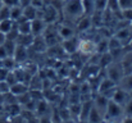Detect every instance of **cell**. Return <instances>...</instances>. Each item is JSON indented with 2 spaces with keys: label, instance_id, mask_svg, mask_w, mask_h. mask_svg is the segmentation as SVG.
Listing matches in <instances>:
<instances>
[{
  "label": "cell",
  "instance_id": "6da1fadb",
  "mask_svg": "<svg viewBox=\"0 0 132 123\" xmlns=\"http://www.w3.org/2000/svg\"><path fill=\"white\" fill-rule=\"evenodd\" d=\"M63 13L65 17L73 19V22H77L82 15H85L82 0H65L63 1Z\"/></svg>",
  "mask_w": 132,
  "mask_h": 123
},
{
  "label": "cell",
  "instance_id": "7a4b0ae2",
  "mask_svg": "<svg viewBox=\"0 0 132 123\" xmlns=\"http://www.w3.org/2000/svg\"><path fill=\"white\" fill-rule=\"evenodd\" d=\"M122 113H123L122 105L114 103L113 100L108 101V105H106V109H105V114H106L108 118H118Z\"/></svg>",
  "mask_w": 132,
  "mask_h": 123
},
{
  "label": "cell",
  "instance_id": "3957f363",
  "mask_svg": "<svg viewBox=\"0 0 132 123\" xmlns=\"http://www.w3.org/2000/svg\"><path fill=\"white\" fill-rule=\"evenodd\" d=\"M46 22L43 18H35L34 21H31V34L34 36H41L44 34L45 28H46Z\"/></svg>",
  "mask_w": 132,
  "mask_h": 123
},
{
  "label": "cell",
  "instance_id": "277c9868",
  "mask_svg": "<svg viewBox=\"0 0 132 123\" xmlns=\"http://www.w3.org/2000/svg\"><path fill=\"white\" fill-rule=\"evenodd\" d=\"M112 100L119 105H126V103L130 100V94L122 88H116L113 91V95H112Z\"/></svg>",
  "mask_w": 132,
  "mask_h": 123
},
{
  "label": "cell",
  "instance_id": "5b68a950",
  "mask_svg": "<svg viewBox=\"0 0 132 123\" xmlns=\"http://www.w3.org/2000/svg\"><path fill=\"white\" fill-rule=\"evenodd\" d=\"M122 77H123V68L122 67H119V65H110L108 68V78L109 80L118 83Z\"/></svg>",
  "mask_w": 132,
  "mask_h": 123
},
{
  "label": "cell",
  "instance_id": "8992f818",
  "mask_svg": "<svg viewBox=\"0 0 132 123\" xmlns=\"http://www.w3.org/2000/svg\"><path fill=\"white\" fill-rule=\"evenodd\" d=\"M9 92H10L12 95H14V96H21V95H24V94L28 92V86H27L24 82L18 81V82H15L14 85L10 86Z\"/></svg>",
  "mask_w": 132,
  "mask_h": 123
},
{
  "label": "cell",
  "instance_id": "52a82bcc",
  "mask_svg": "<svg viewBox=\"0 0 132 123\" xmlns=\"http://www.w3.org/2000/svg\"><path fill=\"white\" fill-rule=\"evenodd\" d=\"M28 56V47L26 46H22V45H17L15 47V51L13 54V58L15 60V63H22L27 59Z\"/></svg>",
  "mask_w": 132,
  "mask_h": 123
},
{
  "label": "cell",
  "instance_id": "ba28073f",
  "mask_svg": "<svg viewBox=\"0 0 132 123\" xmlns=\"http://www.w3.org/2000/svg\"><path fill=\"white\" fill-rule=\"evenodd\" d=\"M56 15H58V10H56L53 5H49V6L46 8V10H44L41 18L44 19L45 22H46V24H47V23H53V22L56 19Z\"/></svg>",
  "mask_w": 132,
  "mask_h": 123
},
{
  "label": "cell",
  "instance_id": "9c48e42d",
  "mask_svg": "<svg viewBox=\"0 0 132 123\" xmlns=\"http://www.w3.org/2000/svg\"><path fill=\"white\" fill-rule=\"evenodd\" d=\"M58 34L60 36L62 40H68V39H72L75 37V31L72 27L67 26V24H60L58 27Z\"/></svg>",
  "mask_w": 132,
  "mask_h": 123
},
{
  "label": "cell",
  "instance_id": "30bf717a",
  "mask_svg": "<svg viewBox=\"0 0 132 123\" xmlns=\"http://www.w3.org/2000/svg\"><path fill=\"white\" fill-rule=\"evenodd\" d=\"M78 47H80V41L75 37L64 40L63 42V49L67 53H76V51H78Z\"/></svg>",
  "mask_w": 132,
  "mask_h": 123
},
{
  "label": "cell",
  "instance_id": "8fae6325",
  "mask_svg": "<svg viewBox=\"0 0 132 123\" xmlns=\"http://www.w3.org/2000/svg\"><path fill=\"white\" fill-rule=\"evenodd\" d=\"M119 88H122V90L127 91L128 94H131L132 92V73H127V75H125L121 78V81H119Z\"/></svg>",
  "mask_w": 132,
  "mask_h": 123
},
{
  "label": "cell",
  "instance_id": "7c38bea8",
  "mask_svg": "<svg viewBox=\"0 0 132 123\" xmlns=\"http://www.w3.org/2000/svg\"><path fill=\"white\" fill-rule=\"evenodd\" d=\"M34 39H35V36L32 35V34H28V35H18V37H17V45H22V46H26V47H28V46H31L32 45V42H34Z\"/></svg>",
  "mask_w": 132,
  "mask_h": 123
},
{
  "label": "cell",
  "instance_id": "4fadbf2b",
  "mask_svg": "<svg viewBox=\"0 0 132 123\" xmlns=\"http://www.w3.org/2000/svg\"><path fill=\"white\" fill-rule=\"evenodd\" d=\"M23 17L27 19V21H34L35 18L39 17V10L32 6V5H28L26 8H23Z\"/></svg>",
  "mask_w": 132,
  "mask_h": 123
},
{
  "label": "cell",
  "instance_id": "5bb4252c",
  "mask_svg": "<svg viewBox=\"0 0 132 123\" xmlns=\"http://www.w3.org/2000/svg\"><path fill=\"white\" fill-rule=\"evenodd\" d=\"M116 82H113L112 80H109V78H106V80H104L103 82H100V87H99V92L100 94H103V95H105L106 92H109L110 90H114L116 88Z\"/></svg>",
  "mask_w": 132,
  "mask_h": 123
},
{
  "label": "cell",
  "instance_id": "9a60e30c",
  "mask_svg": "<svg viewBox=\"0 0 132 123\" xmlns=\"http://www.w3.org/2000/svg\"><path fill=\"white\" fill-rule=\"evenodd\" d=\"M108 101H109V99H108L105 95L99 94V95L96 96V99H95V108H96V109H104V112H105L106 105H108Z\"/></svg>",
  "mask_w": 132,
  "mask_h": 123
},
{
  "label": "cell",
  "instance_id": "2e32d148",
  "mask_svg": "<svg viewBox=\"0 0 132 123\" xmlns=\"http://www.w3.org/2000/svg\"><path fill=\"white\" fill-rule=\"evenodd\" d=\"M22 15H23V9H22L19 5L10 6V19H12L13 22H17Z\"/></svg>",
  "mask_w": 132,
  "mask_h": 123
},
{
  "label": "cell",
  "instance_id": "e0dca14e",
  "mask_svg": "<svg viewBox=\"0 0 132 123\" xmlns=\"http://www.w3.org/2000/svg\"><path fill=\"white\" fill-rule=\"evenodd\" d=\"M14 22L12 21V19H3V21H0V32H3V34H8L9 31H12V28L14 27Z\"/></svg>",
  "mask_w": 132,
  "mask_h": 123
},
{
  "label": "cell",
  "instance_id": "ac0fdd59",
  "mask_svg": "<svg viewBox=\"0 0 132 123\" xmlns=\"http://www.w3.org/2000/svg\"><path fill=\"white\" fill-rule=\"evenodd\" d=\"M87 119L90 123H100L101 122V117H100L99 109H96L95 106H92L91 110H90V113H88Z\"/></svg>",
  "mask_w": 132,
  "mask_h": 123
},
{
  "label": "cell",
  "instance_id": "d6986e66",
  "mask_svg": "<svg viewBox=\"0 0 132 123\" xmlns=\"http://www.w3.org/2000/svg\"><path fill=\"white\" fill-rule=\"evenodd\" d=\"M3 19H10V6L3 4V6L0 8V21Z\"/></svg>",
  "mask_w": 132,
  "mask_h": 123
},
{
  "label": "cell",
  "instance_id": "ffe728a7",
  "mask_svg": "<svg viewBox=\"0 0 132 123\" xmlns=\"http://www.w3.org/2000/svg\"><path fill=\"white\" fill-rule=\"evenodd\" d=\"M112 63V54L110 53H104L101 55V59H100V65L101 67H108Z\"/></svg>",
  "mask_w": 132,
  "mask_h": 123
},
{
  "label": "cell",
  "instance_id": "44dd1931",
  "mask_svg": "<svg viewBox=\"0 0 132 123\" xmlns=\"http://www.w3.org/2000/svg\"><path fill=\"white\" fill-rule=\"evenodd\" d=\"M118 5H119V9H128L132 8V0H118Z\"/></svg>",
  "mask_w": 132,
  "mask_h": 123
},
{
  "label": "cell",
  "instance_id": "7402d4cb",
  "mask_svg": "<svg viewBox=\"0 0 132 123\" xmlns=\"http://www.w3.org/2000/svg\"><path fill=\"white\" fill-rule=\"evenodd\" d=\"M122 17H123V19H126L128 22H132V8L123 9L122 10Z\"/></svg>",
  "mask_w": 132,
  "mask_h": 123
},
{
  "label": "cell",
  "instance_id": "603a6c76",
  "mask_svg": "<svg viewBox=\"0 0 132 123\" xmlns=\"http://www.w3.org/2000/svg\"><path fill=\"white\" fill-rule=\"evenodd\" d=\"M125 112H126V114L127 116H130L132 117V99L130 97V100L126 103V105H125Z\"/></svg>",
  "mask_w": 132,
  "mask_h": 123
},
{
  "label": "cell",
  "instance_id": "cb8c5ba5",
  "mask_svg": "<svg viewBox=\"0 0 132 123\" xmlns=\"http://www.w3.org/2000/svg\"><path fill=\"white\" fill-rule=\"evenodd\" d=\"M8 73H9V71H8V69H5L4 67H1V68H0V82L5 81V78H6Z\"/></svg>",
  "mask_w": 132,
  "mask_h": 123
},
{
  "label": "cell",
  "instance_id": "d4e9b609",
  "mask_svg": "<svg viewBox=\"0 0 132 123\" xmlns=\"http://www.w3.org/2000/svg\"><path fill=\"white\" fill-rule=\"evenodd\" d=\"M6 56H8V53H6V50H5L4 45H0V60L5 59Z\"/></svg>",
  "mask_w": 132,
  "mask_h": 123
},
{
  "label": "cell",
  "instance_id": "484cf974",
  "mask_svg": "<svg viewBox=\"0 0 132 123\" xmlns=\"http://www.w3.org/2000/svg\"><path fill=\"white\" fill-rule=\"evenodd\" d=\"M3 4L8 5V6H14V5H18V1L19 0H1Z\"/></svg>",
  "mask_w": 132,
  "mask_h": 123
},
{
  "label": "cell",
  "instance_id": "4316f807",
  "mask_svg": "<svg viewBox=\"0 0 132 123\" xmlns=\"http://www.w3.org/2000/svg\"><path fill=\"white\" fill-rule=\"evenodd\" d=\"M18 5L23 9V8H26V6L31 5V0H19V1H18Z\"/></svg>",
  "mask_w": 132,
  "mask_h": 123
},
{
  "label": "cell",
  "instance_id": "83f0119b",
  "mask_svg": "<svg viewBox=\"0 0 132 123\" xmlns=\"http://www.w3.org/2000/svg\"><path fill=\"white\" fill-rule=\"evenodd\" d=\"M6 41V35L0 32V45H4V42Z\"/></svg>",
  "mask_w": 132,
  "mask_h": 123
},
{
  "label": "cell",
  "instance_id": "f1b7e54d",
  "mask_svg": "<svg viewBox=\"0 0 132 123\" xmlns=\"http://www.w3.org/2000/svg\"><path fill=\"white\" fill-rule=\"evenodd\" d=\"M122 123H132V117H130V116L125 117L123 121H122Z\"/></svg>",
  "mask_w": 132,
  "mask_h": 123
},
{
  "label": "cell",
  "instance_id": "f546056e",
  "mask_svg": "<svg viewBox=\"0 0 132 123\" xmlns=\"http://www.w3.org/2000/svg\"><path fill=\"white\" fill-rule=\"evenodd\" d=\"M1 6H3V1L0 0V8H1Z\"/></svg>",
  "mask_w": 132,
  "mask_h": 123
},
{
  "label": "cell",
  "instance_id": "4dcf8cb0",
  "mask_svg": "<svg viewBox=\"0 0 132 123\" xmlns=\"http://www.w3.org/2000/svg\"><path fill=\"white\" fill-rule=\"evenodd\" d=\"M131 30H132V22H131Z\"/></svg>",
  "mask_w": 132,
  "mask_h": 123
}]
</instances>
